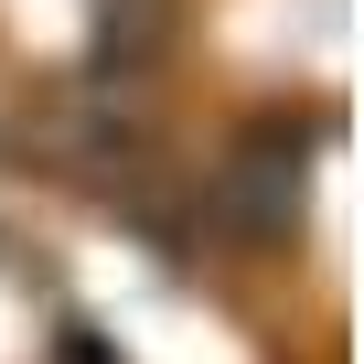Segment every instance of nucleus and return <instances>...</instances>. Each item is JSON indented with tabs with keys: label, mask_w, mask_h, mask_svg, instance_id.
<instances>
[{
	"label": "nucleus",
	"mask_w": 364,
	"mask_h": 364,
	"mask_svg": "<svg viewBox=\"0 0 364 364\" xmlns=\"http://www.w3.org/2000/svg\"><path fill=\"white\" fill-rule=\"evenodd\" d=\"M300 193H311L300 129H247V139L225 150V171H215V204H225L236 236H289V225H300Z\"/></svg>",
	"instance_id": "obj_1"
}]
</instances>
